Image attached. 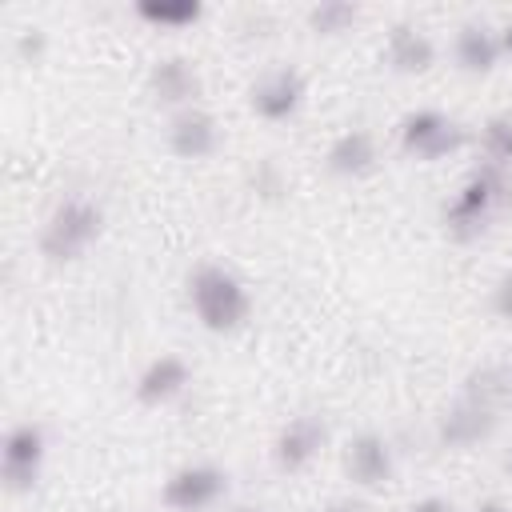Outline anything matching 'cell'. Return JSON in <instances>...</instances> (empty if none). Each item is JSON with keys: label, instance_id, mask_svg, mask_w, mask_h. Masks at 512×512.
Instances as JSON below:
<instances>
[{"label": "cell", "instance_id": "9", "mask_svg": "<svg viewBox=\"0 0 512 512\" xmlns=\"http://www.w3.org/2000/svg\"><path fill=\"white\" fill-rule=\"evenodd\" d=\"M324 440H328L324 420H320V416H312V412H300V416H292V420L276 432L272 460H276V468H280V472H300V468H308V464H312V456L324 448Z\"/></svg>", "mask_w": 512, "mask_h": 512}, {"label": "cell", "instance_id": "8", "mask_svg": "<svg viewBox=\"0 0 512 512\" xmlns=\"http://www.w3.org/2000/svg\"><path fill=\"white\" fill-rule=\"evenodd\" d=\"M40 464H44V428L24 420L12 424L0 448V480L8 492H28L40 480Z\"/></svg>", "mask_w": 512, "mask_h": 512}, {"label": "cell", "instance_id": "14", "mask_svg": "<svg viewBox=\"0 0 512 512\" xmlns=\"http://www.w3.org/2000/svg\"><path fill=\"white\" fill-rule=\"evenodd\" d=\"M384 60H388V68L400 72V76H420V72H428V68L436 64V44H432V36H428L424 28L400 20V24L388 28Z\"/></svg>", "mask_w": 512, "mask_h": 512}, {"label": "cell", "instance_id": "5", "mask_svg": "<svg viewBox=\"0 0 512 512\" xmlns=\"http://www.w3.org/2000/svg\"><path fill=\"white\" fill-rule=\"evenodd\" d=\"M464 144V128L440 108H416L400 120V148L416 160H444Z\"/></svg>", "mask_w": 512, "mask_h": 512}, {"label": "cell", "instance_id": "20", "mask_svg": "<svg viewBox=\"0 0 512 512\" xmlns=\"http://www.w3.org/2000/svg\"><path fill=\"white\" fill-rule=\"evenodd\" d=\"M248 180H252V192L260 200H276L284 192V176H280V164L276 160H256V168L248 172Z\"/></svg>", "mask_w": 512, "mask_h": 512}, {"label": "cell", "instance_id": "10", "mask_svg": "<svg viewBox=\"0 0 512 512\" xmlns=\"http://www.w3.org/2000/svg\"><path fill=\"white\" fill-rule=\"evenodd\" d=\"M168 148L180 156V160H204L220 148V128H216V116L204 112V108H180L172 120H168Z\"/></svg>", "mask_w": 512, "mask_h": 512}, {"label": "cell", "instance_id": "4", "mask_svg": "<svg viewBox=\"0 0 512 512\" xmlns=\"http://www.w3.org/2000/svg\"><path fill=\"white\" fill-rule=\"evenodd\" d=\"M104 232V212L84 200V196H72V200H60L44 228H40V252L52 260V264H68V260H80Z\"/></svg>", "mask_w": 512, "mask_h": 512}, {"label": "cell", "instance_id": "18", "mask_svg": "<svg viewBox=\"0 0 512 512\" xmlns=\"http://www.w3.org/2000/svg\"><path fill=\"white\" fill-rule=\"evenodd\" d=\"M480 140H484V156H488V164L512 168V116H504V112L488 116L484 128H480Z\"/></svg>", "mask_w": 512, "mask_h": 512}, {"label": "cell", "instance_id": "17", "mask_svg": "<svg viewBox=\"0 0 512 512\" xmlns=\"http://www.w3.org/2000/svg\"><path fill=\"white\" fill-rule=\"evenodd\" d=\"M136 16L156 28H188L204 16V4L200 0H140Z\"/></svg>", "mask_w": 512, "mask_h": 512}, {"label": "cell", "instance_id": "2", "mask_svg": "<svg viewBox=\"0 0 512 512\" xmlns=\"http://www.w3.org/2000/svg\"><path fill=\"white\" fill-rule=\"evenodd\" d=\"M512 204V168L500 164H476L456 196L444 204V232L456 244H472L488 232V220Z\"/></svg>", "mask_w": 512, "mask_h": 512}, {"label": "cell", "instance_id": "24", "mask_svg": "<svg viewBox=\"0 0 512 512\" xmlns=\"http://www.w3.org/2000/svg\"><path fill=\"white\" fill-rule=\"evenodd\" d=\"M320 512H368L360 500H348V496H340V500H328Z\"/></svg>", "mask_w": 512, "mask_h": 512}, {"label": "cell", "instance_id": "11", "mask_svg": "<svg viewBox=\"0 0 512 512\" xmlns=\"http://www.w3.org/2000/svg\"><path fill=\"white\" fill-rule=\"evenodd\" d=\"M200 92V76L192 68V60L184 56H164L148 68V96L160 104V108H192Z\"/></svg>", "mask_w": 512, "mask_h": 512}, {"label": "cell", "instance_id": "1", "mask_svg": "<svg viewBox=\"0 0 512 512\" xmlns=\"http://www.w3.org/2000/svg\"><path fill=\"white\" fill-rule=\"evenodd\" d=\"M504 396H508V372L504 368L484 364V368L468 372L460 400L448 404L440 424H436L440 444L444 448H472V444H480L496 428V412H500Z\"/></svg>", "mask_w": 512, "mask_h": 512}, {"label": "cell", "instance_id": "21", "mask_svg": "<svg viewBox=\"0 0 512 512\" xmlns=\"http://www.w3.org/2000/svg\"><path fill=\"white\" fill-rule=\"evenodd\" d=\"M44 32L40 28H28V32H20V40H16V56L24 60V64H36L40 56H44Z\"/></svg>", "mask_w": 512, "mask_h": 512}, {"label": "cell", "instance_id": "3", "mask_svg": "<svg viewBox=\"0 0 512 512\" xmlns=\"http://www.w3.org/2000/svg\"><path fill=\"white\" fill-rule=\"evenodd\" d=\"M188 304H192L196 320L216 336L244 328V320L252 312L244 280L236 272H228L224 264H200L188 276Z\"/></svg>", "mask_w": 512, "mask_h": 512}, {"label": "cell", "instance_id": "26", "mask_svg": "<svg viewBox=\"0 0 512 512\" xmlns=\"http://www.w3.org/2000/svg\"><path fill=\"white\" fill-rule=\"evenodd\" d=\"M500 52H504V56H512V20L500 28Z\"/></svg>", "mask_w": 512, "mask_h": 512}, {"label": "cell", "instance_id": "12", "mask_svg": "<svg viewBox=\"0 0 512 512\" xmlns=\"http://www.w3.org/2000/svg\"><path fill=\"white\" fill-rule=\"evenodd\" d=\"M344 472L360 488H380L392 476V444L380 432H356L344 448Z\"/></svg>", "mask_w": 512, "mask_h": 512}, {"label": "cell", "instance_id": "28", "mask_svg": "<svg viewBox=\"0 0 512 512\" xmlns=\"http://www.w3.org/2000/svg\"><path fill=\"white\" fill-rule=\"evenodd\" d=\"M508 468H512V456H508Z\"/></svg>", "mask_w": 512, "mask_h": 512}, {"label": "cell", "instance_id": "7", "mask_svg": "<svg viewBox=\"0 0 512 512\" xmlns=\"http://www.w3.org/2000/svg\"><path fill=\"white\" fill-rule=\"evenodd\" d=\"M308 96V84H304V72L292 68V64H276L268 72H260L248 88V104L260 120H288L300 112Z\"/></svg>", "mask_w": 512, "mask_h": 512}, {"label": "cell", "instance_id": "27", "mask_svg": "<svg viewBox=\"0 0 512 512\" xmlns=\"http://www.w3.org/2000/svg\"><path fill=\"white\" fill-rule=\"evenodd\" d=\"M232 512H256V508H232Z\"/></svg>", "mask_w": 512, "mask_h": 512}, {"label": "cell", "instance_id": "19", "mask_svg": "<svg viewBox=\"0 0 512 512\" xmlns=\"http://www.w3.org/2000/svg\"><path fill=\"white\" fill-rule=\"evenodd\" d=\"M352 20H356V4H348V0H320V4L308 8V28L316 36H336Z\"/></svg>", "mask_w": 512, "mask_h": 512}, {"label": "cell", "instance_id": "23", "mask_svg": "<svg viewBox=\"0 0 512 512\" xmlns=\"http://www.w3.org/2000/svg\"><path fill=\"white\" fill-rule=\"evenodd\" d=\"M408 512H456L448 500H440V496H424V500H416Z\"/></svg>", "mask_w": 512, "mask_h": 512}, {"label": "cell", "instance_id": "15", "mask_svg": "<svg viewBox=\"0 0 512 512\" xmlns=\"http://www.w3.org/2000/svg\"><path fill=\"white\" fill-rule=\"evenodd\" d=\"M376 140H372V132L368 128H344L332 144H328V152H324V164H328V172L332 176H344V180H360V176H368L372 168H376Z\"/></svg>", "mask_w": 512, "mask_h": 512}, {"label": "cell", "instance_id": "6", "mask_svg": "<svg viewBox=\"0 0 512 512\" xmlns=\"http://www.w3.org/2000/svg\"><path fill=\"white\" fill-rule=\"evenodd\" d=\"M224 492H228L224 468H216V464H184V468H176V472L164 480L160 504H164L168 512H204V508H212Z\"/></svg>", "mask_w": 512, "mask_h": 512}, {"label": "cell", "instance_id": "25", "mask_svg": "<svg viewBox=\"0 0 512 512\" xmlns=\"http://www.w3.org/2000/svg\"><path fill=\"white\" fill-rule=\"evenodd\" d=\"M476 512H512V508H508L504 500H480V504H476Z\"/></svg>", "mask_w": 512, "mask_h": 512}, {"label": "cell", "instance_id": "22", "mask_svg": "<svg viewBox=\"0 0 512 512\" xmlns=\"http://www.w3.org/2000/svg\"><path fill=\"white\" fill-rule=\"evenodd\" d=\"M492 312L500 320H512V272H504L496 284H492Z\"/></svg>", "mask_w": 512, "mask_h": 512}, {"label": "cell", "instance_id": "16", "mask_svg": "<svg viewBox=\"0 0 512 512\" xmlns=\"http://www.w3.org/2000/svg\"><path fill=\"white\" fill-rule=\"evenodd\" d=\"M452 52H456V64H460L464 72H472V76L492 72L496 60L504 56V52H500V32L488 28L484 20H468V24H460Z\"/></svg>", "mask_w": 512, "mask_h": 512}, {"label": "cell", "instance_id": "13", "mask_svg": "<svg viewBox=\"0 0 512 512\" xmlns=\"http://www.w3.org/2000/svg\"><path fill=\"white\" fill-rule=\"evenodd\" d=\"M188 384H192V368H188L180 356L160 352V356H152V360L140 368V376H136V400L148 404V408H160V404L176 400Z\"/></svg>", "mask_w": 512, "mask_h": 512}]
</instances>
